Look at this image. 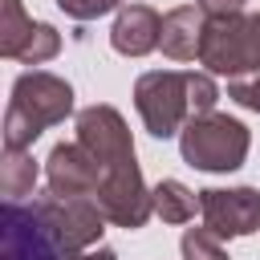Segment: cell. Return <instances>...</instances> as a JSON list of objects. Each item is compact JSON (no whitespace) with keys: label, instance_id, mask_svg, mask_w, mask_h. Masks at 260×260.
<instances>
[{"label":"cell","instance_id":"obj_1","mask_svg":"<svg viewBox=\"0 0 260 260\" xmlns=\"http://www.w3.org/2000/svg\"><path fill=\"white\" fill-rule=\"evenodd\" d=\"M73 114V85L49 69H28L12 81L4 110V146H32L49 126Z\"/></svg>","mask_w":260,"mask_h":260},{"label":"cell","instance_id":"obj_2","mask_svg":"<svg viewBox=\"0 0 260 260\" xmlns=\"http://www.w3.org/2000/svg\"><path fill=\"white\" fill-rule=\"evenodd\" d=\"M252 150V134L240 118L232 114H191L187 126L179 130V154L187 167L195 171H207V175H228V171H240L244 158Z\"/></svg>","mask_w":260,"mask_h":260},{"label":"cell","instance_id":"obj_3","mask_svg":"<svg viewBox=\"0 0 260 260\" xmlns=\"http://www.w3.org/2000/svg\"><path fill=\"white\" fill-rule=\"evenodd\" d=\"M199 65L207 73H223V77H240V73L260 69V28H256V16H248V12L207 16L203 45H199Z\"/></svg>","mask_w":260,"mask_h":260},{"label":"cell","instance_id":"obj_4","mask_svg":"<svg viewBox=\"0 0 260 260\" xmlns=\"http://www.w3.org/2000/svg\"><path fill=\"white\" fill-rule=\"evenodd\" d=\"M134 110L154 138H175L191 118L187 73L183 69H150L134 81Z\"/></svg>","mask_w":260,"mask_h":260},{"label":"cell","instance_id":"obj_5","mask_svg":"<svg viewBox=\"0 0 260 260\" xmlns=\"http://www.w3.org/2000/svg\"><path fill=\"white\" fill-rule=\"evenodd\" d=\"M0 236H4V260H69V248L61 244L45 211V199H32V203L4 199Z\"/></svg>","mask_w":260,"mask_h":260},{"label":"cell","instance_id":"obj_6","mask_svg":"<svg viewBox=\"0 0 260 260\" xmlns=\"http://www.w3.org/2000/svg\"><path fill=\"white\" fill-rule=\"evenodd\" d=\"M93 199H98V207L106 211V219H110L114 228H126V232L142 228V223L154 215V187H146L138 158H126V162H118V167H106Z\"/></svg>","mask_w":260,"mask_h":260},{"label":"cell","instance_id":"obj_7","mask_svg":"<svg viewBox=\"0 0 260 260\" xmlns=\"http://www.w3.org/2000/svg\"><path fill=\"white\" fill-rule=\"evenodd\" d=\"M203 228L219 240H240L260 232V191L256 187H203L199 191Z\"/></svg>","mask_w":260,"mask_h":260},{"label":"cell","instance_id":"obj_8","mask_svg":"<svg viewBox=\"0 0 260 260\" xmlns=\"http://www.w3.org/2000/svg\"><path fill=\"white\" fill-rule=\"evenodd\" d=\"M73 126H77V142L102 162V171L134 158V138H130V130H126V118H122L114 106L93 102V106L77 110V122H73Z\"/></svg>","mask_w":260,"mask_h":260},{"label":"cell","instance_id":"obj_9","mask_svg":"<svg viewBox=\"0 0 260 260\" xmlns=\"http://www.w3.org/2000/svg\"><path fill=\"white\" fill-rule=\"evenodd\" d=\"M45 183L57 199H81V195H98L102 183V162L73 138V142H57L45 158Z\"/></svg>","mask_w":260,"mask_h":260},{"label":"cell","instance_id":"obj_10","mask_svg":"<svg viewBox=\"0 0 260 260\" xmlns=\"http://www.w3.org/2000/svg\"><path fill=\"white\" fill-rule=\"evenodd\" d=\"M158 37H162V16L150 4H122L118 8L114 28H110L114 53H122V57H146V53L158 49Z\"/></svg>","mask_w":260,"mask_h":260},{"label":"cell","instance_id":"obj_11","mask_svg":"<svg viewBox=\"0 0 260 260\" xmlns=\"http://www.w3.org/2000/svg\"><path fill=\"white\" fill-rule=\"evenodd\" d=\"M203 24H207V12L199 4H179L162 16V37H158V49L162 57L171 61H199V45H203Z\"/></svg>","mask_w":260,"mask_h":260},{"label":"cell","instance_id":"obj_12","mask_svg":"<svg viewBox=\"0 0 260 260\" xmlns=\"http://www.w3.org/2000/svg\"><path fill=\"white\" fill-rule=\"evenodd\" d=\"M37 187V158L28 154V146H4L0 154V191L4 199H24Z\"/></svg>","mask_w":260,"mask_h":260},{"label":"cell","instance_id":"obj_13","mask_svg":"<svg viewBox=\"0 0 260 260\" xmlns=\"http://www.w3.org/2000/svg\"><path fill=\"white\" fill-rule=\"evenodd\" d=\"M195 207H199V191H191L187 183L162 179L154 187V215L162 223H191L195 219Z\"/></svg>","mask_w":260,"mask_h":260},{"label":"cell","instance_id":"obj_14","mask_svg":"<svg viewBox=\"0 0 260 260\" xmlns=\"http://www.w3.org/2000/svg\"><path fill=\"white\" fill-rule=\"evenodd\" d=\"M37 24H41V20H32L20 0H4V16H0V53L16 61V57L24 53V45L32 41Z\"/></svg>","mask_w":260,"mask_h":260},{"label":"cell","instance_id":"obj_15","mask_svg":"<svg viewBox=\"0 0 260 260\" xmlns=\"http://www.w3.org/2000/svg\"><path fill=\"white\" fill-rule=\"evenodd\" d=\"M179 248H183V260H232L228 248H223V240L211 228H187L183 240H179Z\"/></svg>","mask_w":260,"mask_h":260},{"label":"cell","instance_id":"obj_16","mask_svg":"<svg viewBox=\"0 0 260 260\" xmlns=\"http://www.w3.org/2000/svg\"><path fill=\"white\" fill-rule=\"evenodd\" d=\"M57 53H61V32L41 20L37 32H32V41L24 45V53H20L16 61H20V65H45V61H53Z\"/></svg>","mask_w":260,"mask_h":260},{"label":"cell","instance_id":"obj_17","mask_svg":"<svg viewBox=\"0 0 260 260\" xmlns=\"http://www.w3.org/2000/svg\"><path fill=\"white\" fill-rule=\"evenodd\" d=\"M187 98H191V114H211L215 102H219V85H215V73H195L187 69Z\"/></svg>","mask_w":260,"mask_h":260},{"label":"cell","instance_id":"obj_18","mask_svg":"<svg viewBox=\"0 0 260 260\" xmlns=\"http://www.w3.org/2000/svg\"><path fill=\"white\" fill-rule=\"evenodd\" d=\"M228 98L252 114H260V69L252 73H240V77H228Z\"/></svg>","mask_w":260,"mask_h":260},{"label":"cell","instance_id":"obj_19","mask_svg":"<svg viewBox=\"0 0 260 260\" xmlns=\"http://www.w3.org/2000/svg\"><path fill=\"white\" fill-rule=\"evenodd\" d=\"M57 8L73 20H98L114 8H122V0H57Z\"/></svg>","mask_w":260,"mask_h":260},{"label":"cell","instance_id":"obj_20","mask_svg":"<svg viewBox=\"0 0 260 260\" xmlns=\"http://www.w3.org/2000/svg\"><path fill=\"white\" fill-rule=\"evenodd\" d=\"M207 16H228V12H244L248 0H195Z\"/></svg>","mask_w":260,"mask_h":260},{"label":"cell","instance_id":"obj_21","mask_svg":"<svg viewBox=\"0 0 260 260\" xmlns=\"http://www.w3.org/2000/svg\"><path fill=\"white\" fill-rule=\"evenodd\" d=\"M69 260H118V252H110V248H89V252H77V256H69Z\"/></svg>","mask_w":260,"mask_h":260},{"label":"cell","instance_id":"obj_22","mask_svg":"<svg viewBox=\"0 0 260 260\" xmlns=\"http://www.w3.org/2000/svg\"><path fill=\"white\" fill-rule=\"evenodd\" d=\"M256 28H260V16H256Z\"/></svg>","mask_w":260,"mask_h":260}]
</instances>
